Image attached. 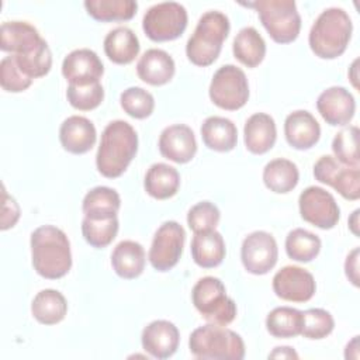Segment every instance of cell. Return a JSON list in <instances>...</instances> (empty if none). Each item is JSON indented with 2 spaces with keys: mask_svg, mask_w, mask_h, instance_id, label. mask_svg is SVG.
I'll return each mask as SVG.
<instances>
[{
  "mask_svg": "<svg viewBox=\"0 0 360 360\" xmlns=\"http://www.w3.org/2000/svg\"><path fill=\"white\" fill-rule=\"evenodd\" d=\"M121 207L120 194L107 186H97L87 191L83 198V212L87 218L115 217Z\"/></svg>",
  "mask_w": 360,
  "mask_h": 360,
  "instance_id": "32",
  "label": "cell"
},
{
  "mask_svg": "<svg viewBox=\"0 0 360 360\" xmlns=\"http://www.w3.org/2000/svg\"><path fill=\"white\" fill-rule=\"evenodd\" d=\"M200 131L204 145L211 150L229 152L238 143V129L229 118L218 115L208 117Z\"/></svg>",
  "mask_w": 360,
  "mask_h": 360,
  "instance_id": "26",
  "label": "cell"
},
{
  "mask_svg": "<svg viewBox=\"0 0 360 360\" xmlns=\"http://www.w3.org/2000/svg\"><path fill=\"white\" fill-rule=\"evenodd\" d=\"M138 152V135L134 127L115 120L107 124L101 134L96 155L97 170L108 179L120 177Z\"/></svg>",
  "mask_w": 360,
  "mask_h": 360,
  "instance_id": "2",
  "label": "cell"
},
{
  "mask_svg": "<svg viewBox=\"0 0 360 360\" xmlns=\"http://www.w3.org/2000/svg\"><path fill=\"white\" fill-rule=\"evenodd\" d=\"M186 240L184 228L176 221L163 222L153 235L148 259L158 271L172 270L180 260Z\"/></svg>",
  "mask_w": 360,
  "mask_h": 360,
  "instance_id": "10",
  "label": "cell"
},
{
  "mask_svg": "<svg viewBox=\"0 0 360 360\" xmlns=\"http://www.w3.org/2000/svg\"><path fill=\"white\" fill-rule=\"evenodd\" d=\"M32 316L42 325H55L63 321L68 302L62 292L52 288L41 290L31 302Z\"/></svg>",
  "mask_w": 360,
  "mask_h": 360,
  "instance_id": "29",
  "label": "cell"
},
{
  "mask_svg": "<svg viewBox=\"0 0 360 360\" xmlns=\"http://www.w3.org/2000/svg\"><path fill=\"white\" fill-rule=\"evenodd\" d=\"M240 259L248 273L256 276L269 273L278 259V248L274 236L266 231L249 233L242 242Z\"/></svg>",
  "mask_w": 360,
  "mask_h": 360,
  "instance_id": "13",
  "label": "cell"
},
{
  "mask_svg": "<svg viewBox=\"0 0 360 360\" xmlns=\"http://www.w3.org/2000/svg\"><path fill=\"white\" fill-rule=\"evenodd\" d=\"M145 249L135 240H121L111 253V266L121 278L139 277L145 269Z\"/></svg>",
  "mask_w": 360,
  "mask_h": 360,
  "instance_id": "25",
  "label": "cell"
},
{
  "mask_svg": "<svg viewBox=\"0 0 360 360\" xmlns=\"http://www.w3.org/2000/svg\"><path fill=\"white\" fill-rule=\"evenodd\" d=\"M298 180V167L288 159H273L263 169L264 186L273 193L285 194L297 187Z\"/></svg>",
  "mask_w": 360,
  "mask_h": 360,
  "instance_id": "31",
  "label": "cell"
},
{
  "mask_svg": "<svg viewBox=\"0 0 360 360\" xmlns=\"http://www.w3.org/2000/svg\"><path fill=\"white\" fill-rule=\"evenodd\" d=\"M194 357L202 360H242L245 357L243 339L233 330L215 323L195 328L188 339Z\"/></svg>",
  "mask_w": 360,
  "mask_h": 360,
  "instance_id": "5",
  "label": "cell"
},
{
  "mask_svg": "<svg viewBox=\"0 0 360 360\" xmlns=\"http://www.w3.org/2000/svg\"><path fill=\"white\" fill-rule=\"evenodd\" d=\"M104 73V65L98 55L89 49L80 48L68 53L62 62V75L69 84L86 86L100 82Z\"/></svg>",
  "mask_w": 360,
  "mask_h": 360,
  "instance_id": "15",
  "label": "cell"
},
{
  "mask_svg": "<svg viewBox=\"0 0 360 360\" xmlns=\"http://www.w3.org/2000/svg\"><path fill=\"white\" fill-rule=\"evenodd\" d=\"M20 218V208L18 204L15 207H13L11 210H8L7 204H3V217H1V229L6 231L8 228H13L15 225V222Z\"/></svg>",
  "mask_w": 360,
  "mask_h": 360,
  "instance_id": "45",
  "label": "cell"
},
{
  "mask_svg": "<svg viewBox=\"0 0 360 360\" xmlns=\"http://www.w3.org/2000/svg\"><path fill=\"white\" fill-rule=\"evenodd\" d=\"M143 187L150 197L167 200L179 191L180 174L176 167L167 163H155L145 174Z\"/></svg>",
  "mask_w": 360,
  "mask_h": 360,
  "instance_id": "28",
  "label": "cell"
},
{
  "mask_svg": "<svg viewBox=\"0 0 360 360\" xmlns=\"http://www.w3.org/2000/svg\"><path fill=\"white\" fill-rule=\"evenodd\" d=\"M314 176L318 181L333 187L346 200L360 197V170L336 160L335 156L323 155L314 165Z\"/></svg>",
  "mask_w": 360,
  "mask_h": 360,
  "instance_id": "12",
  "label": "cell"
},
{
  "mask_svg": "<svg viewBox=\"0 0 360 360\" xmlns=\"http://www.w3.org/2000/svg\"><path fill=\"white\" fill-rule=\"evenodd\" d=\"M359 255H360V249L354 248L346 257L345 262V273L346 277L349 278V281L354 285L359 287Z\"/></svg>",
  "mask_w": 360,
  "mask_h": 360,
  "instance_id": "44",
  "label": "cell"
},
{
  "mask_svg": "<svg viewBox=\"0 0 360 360\" xmlns=\"http://www.w3.org/2000/svg\"><path fill=\"white\" fill-rule=\"evenodd\" d=\"M359 212H360V210H356V211L352 214V217L349 218V228L352 229V232H353L356 236H359Z\"/></svg>",
  "mask_w": 360,
  "mask_h": 360,
  "instance_id": "47",
  "label": "cell"
},
{
  "mask_svg": "<svg viewBox=\"0 0 360 360\" xmlns=\"http://www.w3.org/2000/svg\"><path fill=\"white\" fill-rule=\"evenodd\" d=\"M321 245L318 235L302 228L290 231L285 238V252L295 262L308 263L314 260L321 252Z\"/></svg>",
  "mask_w": 360,
  "mask_h": 360,
  "instance_id": "35",
  "label": "cell"
},
{
  "mask_svg": "<svg viewBox=\"0 0 360 360\" xmlns=\"http://www.w3.org/2000/svg\"><path fill=\"white\" fill-rule=\"evenodd\" d=\"M231 30L229 18L217 10L204 13L186 45V55L195 66H210L221 53Z\"/></svg>",
  "mask_w": 360,
  "mask_h": 360,
  "instance_id": "4",
  "label": "cell"
},
{
  "mask_svg": "<svg viewBox=\"0 0 360 360\" xmlns=\"http://www.w3.org/2000/svg\"><path fill=\"white\" fill-rule=\"evenodd\" d=\"M316 290L314 276L298 266H284L273 277L274 294L290 302H307Z\"/></svg>",
  "mask_w": 360,
  "mask_h": 360,
  "instance_id": "14",
  "label": "cell"
},
{
  "mask_svg": "<svg viewBox=\"0 0 360 360\" xmlns=\"http://www.w3.org/2000/svg\"><path fill=\"white\" fill-rule=\"evenodd\" d=\"M159 152L174 163L190 162L197 152V141L193 129L184 124L166 127L159 136Z\"/></svg>",
  "mask_w": 360,
  "mask_h": 360,
  "instance_id": "18",
  "label": "cell"
},
{
  "mask_svg": "<svg viewBox=\"0 0 360 360\" xmlns=\"http://www.w3.org/2000/svg\"><path fill=\"white\" fill-rule=\"evenodd\" d=\"M118 217L108 218H87L84 217L82 221V233L84 240L96 248L103 249L108 246L117 236L118 232Z\"/></svg>",
  "mask_w": 360,
  "mask_h": 360,
  "instance_id": "36",
  "label": "cell"
},
{
  "mask_svg": "<svg viewBox=\"0 0 360 360\" xmlns=\"http://www.w3.org/2000/svg\"><path fill=\"white\" fill-rule=\"evenodd\" d=\"M187 21L188 15L183 4L162 1L148 8L142 20V28L149 39L165 42L179 38L186 31Z\"/></svg>",
  "mask_w": 360,
  "mask_h": 360,
  "instance_id": "8",
  "label": "cell"
},
{
  "mask_svg": "<svg viewBox=\"0 0 360 360\" xmlns=\"http://www.w3.org/2000/svg\"><path fill=\"white\" fill-rule=\"evenodd\" d=\"M17 66L31 80L48 75L52 68V53L48 42L44 41L35 51L30 53H11Z\"/></svg>",
  "mask_w": 360,
  "mask_h": 360,
  "instance_id": "37",
  "label": "cell"
},
{
  "mask_svg": "<svg viewBox=\"0 0 360 360\" xmlns=\"http://www.w3.org/2000/svg\"><path fill=\"white\" fill-rule=\"evenodd\" d=\"M316 108L329 125L345 127L354 117L356 101L347 89L332 86L318 96Z\"/></svg>",
  "mask_w": 360,
  "mask_h": 360,
  "instance_id": "16",
  "label": "cell"
},
{
  "mask_svg": "<svg viewBox=\"0 0 360 360\" xmlns=\"http://www.w3.org/2000/svg\"><path fill=\"white\" fill-rule=\"evenodd\" d=\"M269 359H298V354L295 353V350L290 346H281V347H276L270 354Z\"/></svg>",
  "mask_w": 360,
  "mask_h": 360,
  "instance_id": "46",
  "label": "cell"
},
{
  "mask_svg": "<svg viewBox=\"0 0 360 360\" xmlns=\"http://www.w3.org/2000/svg\"><path fill=\"white\" fill-rule=\"evenodd\" d=\"M226 255L222 235L212 229L197 232L191 240V256L195 264L202 269H212L222 263Z\"/></svg>",
  "mask_w": 360,
  "mask_h": 360,
  "instance_id": "24",
  "label": "cell"
},
{
  "mask_svg": "<svg viewBox=\"0 0 360 360\" xmlns=\"http://www.w3.org/2000/svg\"><path fill=\"white\" fill-rule=\"evenodd\" d=\"M359 128L356 125H350L340 129L332 141V150L335 158L345 166L359 167Z\"/></svg>",
  "mask_w": 360,
  "mask_h": 360,
  "instance_id": "38",
  "label": "cell"
},
{
  "mask_svg": "<svg viewBox=\"0 0 360 360\" xmlns=\"http://www.w3.org/2000/svg\"><path fill=\"white\" fill-rule=\"evenodd\" d=\"M66 97L73 108L80 111H90L101 104L104 98V89L100 82L86 86L69 84L66 90Z\"/></svg>",
  "mask_w": 360,
  "mask_h": 360,
  "instance_id": "41",
  "label": "cell"
},
{
  "mask_svg": "<svg viewBox=\"0 0 360 360\" xmlns=\"http://www.w3.org/2000/svg\"><path fill=\"white\" fill-rule=\"evenodd\" d=\"M219 218L221 212L218 207L210 201H200L194 204L187 212V224L194 233L215 229Z\"/></svg>",
  "mask_w": 360,
  "mask_h": 360,
  "instance_id": "42",
  "label": "cell"
},
{
  "mask_svg": "<svg viewBox=\"0 0 360 360\" xmlns=\"http://www.w3.org/2000/svg\"><path fill=\"white\" fill-rule=\"evenodd\" d=\"M356 66H357V60H354V62H353V65H352V70H353V72H354V70H356V69H357V68H356ZM356 80H357V75H356V73H354V75H353V76H352V82H353V86H354V87H356V89H357V87H359V84H357V83H356Z\"/></svg>",
  "mask_w": 360,
  "mask_h": 360,
  "instance_id": "48",
  "label": "cell"
},
{
  "mask_svg": "<svg viewBox=\"0 0 360 360\" xmlns=\"http://www.w3.org/2000/svg\"><path fill=\"white\" fill-rule=\"evenodd\" d=\"M335 328V321L330 312L322 308H309L302 311L301 335L307 339L318 340L329 336Z\"/></svg>",
  "mask_w": 360,
  "mask_h": 360,
  "instance_id": "40",
  "label": "cell"
},
{
  "mask_svg": "<svg viewBox=\"0 0 360 360\" xmlns=\"http://www.w3.org/2000/svg\"><path fill=\"white\" fill-rule=\"evenodd\" d=\"M97 139L94 124L82 115L68 117L59 128V141L65 150L73 155L89 152Z\"/></svg>",
  "mask_w": 360,
  "mask_h": 360,
  "instance_id": "20",
  "label": "cell"
},
{
  "mask_svg": "<svg viewBox=\"0 0 360 360\" xmlns=\"http://www.w3.org/2000/svg\"><path fill=\"white\" fill-rule=\"evenodd\" d=\"M208 94L211 101L228 111L242 108L249 98V83L245 72L235 65L221 66L212 76Z\"/></svg>",
  "mask_w": 360,
  "mask_h": 360,
  "instance_id": "9",
  "label": "cell"
},
{
  "mask_svg": "<svg viewBox=\"0 0 360 360\" xmlns=\"http://www.w3.org/2000/svg\"><path fill=\"white\" fill-rule=\"evenodd\" d=\"M176 72L173 58L163 49H148L136 63L139 79L150 86H163L169 83Z\"/></svg>",
  "mask_w": 360,
  "mask_h": 360,
  "instance_id": "23",
  "label": "cell"
},
{
  "mask_svg": "<svg viewBox=\"0 0 360 360\" xmlns=\"http://www.w3.org/2000/svg\"><path fill=\"white\" fill-rule=\"evenodd\" d=\"M298 207L301 218L321 229H332L340 218L335 197L318 186H309L300 194Z\"/></svg>",
  "mask_w": 360,
  "mask_h": 360,
  "instance_id": "11",
  "label": "cell"
},
{
  "mask_svg": "<svg viewBox=\"0 0 360 360\" xmlns=\"http://www.w3.org/2000/svg\"><path fill=\"white\" fill-rule=\"evenodd\" d=\"M276 138L277 128L271 115L256 112L246 120L243 127V141L250 153L263 155L269 152L274 146Z\"/></svg>",
  "mask_w": 360,
  "mask_h": 360,
  "instance_id": "22",
  "label": "cell"
},
{
  "mask_svg": "<svg viewBox=\"0 0 360 360\" xmlns=\"http://www.w3.org/2000/svg\"><path fill=\"white\" fill-rule=\"evenodd\" d=\"M266 329L278 339L298 336L302 329V311L291 307H277L269 312Z\"/></svg>",
  "mask_w": 360,
  "mask_h": 360,
  "instance_id": "34",
  "label": "cell"
},
{
  "mask_svg": "<svg viewBox=\"0 0 360 360\" xmlns=\"http://www.w3.org/2000/svg\"><path fill=\"white\" fill-rule=\"evenodd\" d=\"M195 309L208 323L229 325L236 318V304L226 295L224 283L212 276L200 278L191 291Z\"/></svg>",
  "mask_w": 360,
  "mask_h": 360,
  "instance_id": "6",
  "label": "cell"
},
{
  "mask_svg": "<svg viewBox=\"0 0 360 360\" xmlns=\"http://www.w3.org/2000/svg\"><path fill=\"white\" fill-rule=\"evenodd\" d=\"M139 39L128 27H117L104 38V52L117 65L131 63L139 53Z\"/></svg>",
  "mask_w": 360,
  "mask_h": 360,
  "instance_id": "27",
  "label": "cell"
},
{
  "mask_svg": "<svg viewBox=\"0 0 360 360\" xmlns=\"http://www.w3.org/2000/svg\"><path fill=\"white\" fill-rule=\"evenodd\" d=\"M30 245L32 267L41 277L56 280L69 273L72 267L70 242L62 229L42 225L31 233Z\"/></svg>",
  "mask_w": 360,
  "mask_h": 360,
  "instance_id": "1",
  "label": "cell"
},
{
  "mask_svg": "<svg viewBox=\"0 0 360 360\" xmlns=\"http://www.w3.org/2000/svg\"><path fill=\"white\" fill-rule=\"evenodd\" d=\"M233 56L248 68L259 66L266 55V42L253 27L242 28L232 44Z\"/></svg>",
  "mask_w": 360,
  "mask_h": 360,
  "instance_id": "30",
  "label": "cell"
},
{
  "mask_svg": "<svg viewBox=\"0 0 360 360\" xmlns=\"http://www.w3.org/2000/svg\"><path fill=\"white\" fill-rule=\"evenodd\" d=\"M0 84L8 93H20L27 90L32 84V80L21 72L14 56L8 55L0 62Z\"/></svg>",
  "mask_w": 360,
  "mask_h": 360,
  "instance_id": "43",
  "label": "cell"
},
{
  "mask_svg": "<svg viewBox=\"0 0 360 360\" xmlns=\"http://www.w3.org/2000/svg\"><path fill=\"white\" fill-rule=\"evenodd\" d=\"M45 39L25 21H4L0 27V49L11 53H30Z\"/></svg>",
  "mask_w": 360,
  "mask_h": 360,
  "instance_id": "21",
  "label": "cell"
},
{
  "mask_svg": "<svg viewBox=\"0 0 360 360\" xmlns=\"http://www.w3.org/2000/svg\"><path fill=\"white\" fill-rule=\"evenodd\" d=\"M83 4L87 14L101 22L128 21L138 10L134 0H86Z\"/></svg>",
  "mask_w": 360,
  "mask_h": 360,
  "instance_id": "33",
  "label": "cell"
},
{
  "mask_svg": "<svg viewBox=\"0 0 360 360\" xmlns=\"http://www.w3.org/2000/svg\"><path fill=\"white\" fill-rule=\"evenodd\" d=\"M284 135L290 146L298 150L311 149L321 138V127L316 118L307 110H297L284 121Z\"/></svg>",
  "mask_w": 360,
  "mask_h": 360,
  "instance_id": "19",
  "label": "cell"
},
{
  "mask_svg": "<svg viewBox=\"0 0 360 360\" xmlns=\"http://www.w3.org/2000/svg\"><path fill=\"white\" fill-rule=\"evenodd\" d=\"M257 11L259 18L277 44H290L301 30V17L294 0H257L245 4Z\"/></svg>",
  "mask_w": 360,
  "mask_h": 360,
  "instance_id": "7",
  "label": "cell"
},
{
  "mask_svg": "<svg viewBox=\"0 0 360 360\" xmlns=\"http://www.w3.org/2000/svg\"><path fill=\"white\" fill-rule=\"evenodd\" d=\"M142 347L155 359L172 357L180 342V332L173 322L156 319L146 325L141 335Z\"/></svg>",
  "mask_w": 360,
  "mask_h": 360,
  "instance_id": "17",
  "label": "cell"
},
{
  "mask_svg": "<svg viewBox=\"0 0 360 360\" xmlns=\"http://www.w3.org/2000/svg\"><path fill=\"white\" fill-rule=\"evenodd\" d=\"M352 31L349 14L343 8L329 7L318 15L309 30V48L318 58L335 59L346 51Z\"/></svg>",
  "mask_w": 360,
  "mask_h": 360,
  "instance_id": "3",
  "label": "cell"
},
{
  "mask_svg": "<svg viewBox=\"0 0 360 360\" xmlns=\"http://www.w3.org/2000/svg\"><path fill=\"white\" fill-rule=\"evenodd\" d=\"M122 110L132 118H148L155 108L153 96L142 87H128L120 96Z\"/></svg>",
  "mask_w": 360,
  "mask_h": 360,
  "instance_id": "39",
  "label": "cell"
}]
</instances>
